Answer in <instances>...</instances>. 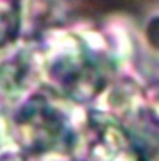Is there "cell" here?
I'll return each instance as SVG.
<instances>
[{
  "instance_id": "obj_1",
  "label": "cell",
  "mask_w": 159,
  "mask_h": 161,
  "mask_svg": "<svg viewBox=\"0 0 159 161\" xmlns=\"http://www.w3.org/2000/svg\"><path fill=\"white\" fill-rule=\"evenodd\" d=\"M41 69L55 92L78 103L94 100L114 72L111 58L75 33L58 36L44 47Z\"/></svg>"
},
{
  "instance_id": "obj_6",
  "label": "cell",
  "mask_w": 159,
  "mask_h": 161,
  "mask_svg": "<svg viewBox=\"0 0 159 161\" xmlns=\"http://www.w3.org/2000/svg\"><path fill=\"white\" fill-rule=\"evenodd\" d=\"M109 102L114 111L112 116L120 122L123 119H136L144 108L142 92L134 81H123L115 85Z\"/></svg>"
},
{
  "instance_id": "obj_4",
  "label": "cell",
  "mask_w": 159,
  "mask_h": 161,
  "mask_svg": "<svg viewBox=\"0 0 159 161\" xmlns=\"http://www.w3.org/2000/svg\"><path fill=\"white\" fill-rule=\"evenodd\" d=\"M20 33H41L64 22L67 0H17Z\"/></svg>"
},
{
  "instance_id": "obj_9",
  "label": "cell",
  "mask_w": 159,
  "mask_h": 161,
  "mask_svg": "<svg viewBox=\"0 0 159 161\" xmlns=\"http://www.w3.org/2000/svg\"><path fill=\"white\" fill-rule=\"evenodd\" d=\"M147 38L150 41V44L159 50V16L155 17L150 24H148V28H147Z\"/></svg>"
},
{
  "instance_id": "obj_5",
  "label": "cell",
  "mask_w": 159,
  "mask_h": 161,
  "mask_svg": "<svg viewBox=\"0 0 159 161\" xmlns=\"http://www.w3.org/2000/svg\"><path fill=\"white\" fill-rule=\"evenodd\" d=\"M36 59L30 52H17L0 64V89L16 99L22 96L36 75Z\"/></svg>"
},
{
  "instance_id": "obj_3",
  "label": "cell",
  "mask_w": 159,
  "mask_h": 161,
  "mask_svg": "<svg viewBox=\"0 0 159 161\" xmlns=\"http://www.w3.org/2000/svg\"><path fill=\"white\" fill-rule=\"evenodd\" d=\"M130 146L128 128L112 114L92 111L80 131H75L70 153L81 161H115L126 155Z\"/></svg>"
},
{
  "instance_id": "obj_8",
  "label": "cell",
  "mask_w": 159,
  "mask_h": 161,
  "mask_svg": "<svg viewBox=\"0 0 159 161\" xmlns=\"http://www.w3.org/2000/svg\"><path fill=\"white\" fill-rule=\"evenodd\" d=\"M20 35L17 0H0V49Z\"/></svg>"
},
{
  "instance_id": "obj_10",
  "label": "cell",
  "mask_w": 159,
  "mask_h": 161,
  "mask_svg": "<svg viewBox=\"0 0 159 161\" xmlns=\"http://www.w3.org/2000/svg\"><path fill=\"white\" fill-rule=\"evenodd\" d=\"M148 109L153 116V119L159 124V85L150 92V99H148Z\"/></svg>"
},
{
  "instance_id": "obj_7",
  "label": "cell",
  "mask_w": 159,
  "mask_h": 161,
  "mask_svg": "<svg viewBox=\"0 0 159 161\" xmlns=\"http://www.w3.org/2000/svg\"><path fill=\"white\" fill-rule=\"evenodd\" d=\"M130 146L126 152L128 161H159V135L139 128L130 131Z\"/></svg>"
},
{
  "instance_id": "obj_2",
  "label": "cell",
  "mask_w": 159,
  "mask_h": 161,
  "mask_svg": "<svg viewBox=\"0 0 159 161\" xmlns=\"http://www.w3.org/2000/svg\"><path fill=\"white\" fill-rule=\"evenodd\" d=\"M64 111L45 96L34 94L14 113L11 133L19 147L34 157L72 150L75 131Z\"/></svg>"
}]
</instances>
